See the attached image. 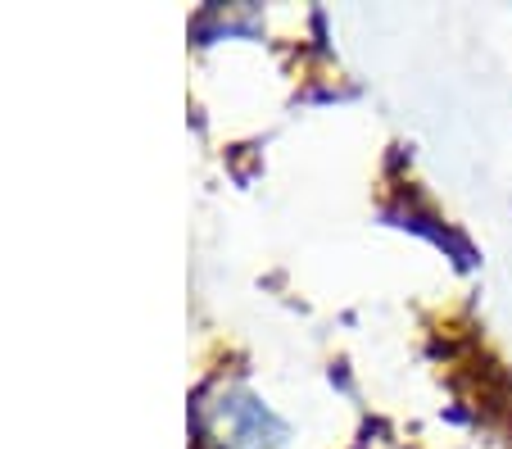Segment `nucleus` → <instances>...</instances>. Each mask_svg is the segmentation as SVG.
Instances as JSON below:
<instances>
[{
    "label": "nucleus",
    "mask_w": 512,
    "mask_h": 449,
    "mask_svg": "<svg viewBox=\"0 0 512 449\" xmlns=\"http://www.w3.org/2000/svg\"><path fill=\"white\" fill-rule=\"evenodd\" d=\"M223 422L241 449H281L290 440V427L254 395H232L223 404Z\"/></svg>",
    "instance_id": "obj_1"
}]
</instances>
